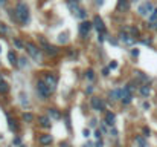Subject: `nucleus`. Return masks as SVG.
Segmentation results:
<instances>
[{"label": "nucleus", "instance_id": "obj_39", "mask_svg": "<svg viewBox=\"0 0 157 147\" xmlns=\"http://www.w3.org/2000/svg\"><path fill=\"white\" fill-rule=\"evenodd\" d=\"M98 40H99V42H104V34H98Z\"/></svg>", "mask_w": 157, "mask_h": 147}, {"label": "nucleus", "instance_id": "obj_44", "mask_svg": "<svg viewBox=\"0 0 157 147\" xmlns=\"http://www.w3.org/2000/svg\"><path fill=\"white\" fill-rule=\"evenodd\" d=\"M143 43H145V44H151V40L150 38H145V40H143Z\"/></svg>", "mask_w": 157, "mask_h": 147}, {"label": "nucleus", "instance_id": "obj_16", "mask_svg": "<svg viewBox=\"0 0 157 147\" xmlns=\"http://www.w3.org/2000/svg\"><path fill=\"white\" fill-rule=\"evenodd\" d=\"M47 117L51 119H60L61 118V113L58 112L57 109H47Z\"/></svg>", "mask_w": 157, "mask_h": 147}, {"label": "nucleus", "instance_id": "obj_2", "mask_svg": "<svg viewBox=\"0 0 157 147\" xmlns=\"http://www.w3.org/2000/svg\"><path fill=\"white\" fill-rule=\"evenodd\" d=\"M25 48H26V51H28V54L32 57V58L37 61V63H40V61H41V51H40V48H37L34 43H31V42L25 43Z\"/></svg>", "mask_w": 157, "mask_h": 147}, {"label": "nucleus", "instance_id": "obj_13", "mask_svg": "<svg viewBox=\"0 0 157 147\" xmlns=\"http://www.w3.org/2000/svg\"><path fill=\"white\" fill-rule=\"evenodd\" d=\"M110 100H122V89H113V91L110 92Z\"/></svg>", "mask_w": 157, "mask_h": 147}, {"label": "nucleus", "instance_id": "obj_10", "mask_svg": "<svg viewBox=\"0 0 157 147\" xmlns=\"http://www.w3.org/2000/svg\"><path fill=\"white\" fill-rule=\"evenodd\" d=\"M93 26L96 28L98 34H105V25H104V21H102L98 15L93 19Z\"/></svg>", "mask_w": 157, "mask_h": 147}, {"label": "nucleus", "instance_id": "obj_41", "mask_svg": "<svg viewBox=\"0 0 157 147\" xmlns=\"http://www.w3.org/2000/svg\"><path fill=\"white\" fill-rule=\"evenodd\" d=\"M131 54H133L134 57H137V55H139V51H137V49H133V51H131Z\"/></svg>", "mask_w": 157, "mask_h": 147}, {"label": "nucleus", "instance_id": "obj_3", "mask_svg": "<svg viewBox=\"0 0 157 147\" xmlns=\"http://www.w3.org/2000/svg\"><path fill=\"white\" fill-rule=\"evenodd\" d=\"M133 92H134V86L131 83H128L127 86L122 87V103L124 104H130L133 101Z\"/></svg>", "mask_w": 157, "mask_h": 147}, {"label": "nucleus", "instance_id": "obj_29", "mask_svg": "<svg viewBox=\"0 0 157 147\" xmlns=\"http://www.w3.org/2000/svg\"><path fill=\"white\" fill-rule=\"evenodd\" d=\"M8 31H9V29H8V26L5 23H0V32H2V34H8Z\"/></svg>", "mask_w": 157, "mask_h": 147}, {"label": "nucleus", "instance_id": "obj_4", "mask_svg": "<svg viewBox=\"0 0 157 147\" xmlns=\"http://www.w3.org/2000/svg\"><path fill=\"white\" fill-rule=\"evenodd\" d=\"M69 8H70V11L73 12V15L75 17H78V19H82V20H86L87 19V12H86V9H82V8H79L78 6V3L76 2H73V0H70L69 3Z\"/></svg>", "mask_w": 157, "mask_h": 147}, {"label": "nucleus", "instance_id": "obj_7", "mask_svg": "<svg viewBox=\"0 0 157 147\" xmlns=\"http://www.w3.org/2000/svg\"><path fill=\"white\" fill-rule=\"evenodd\" d=\"M43 81L46 83V86L51 89V91L53 92L57 89V83H58V78L55 77L53 74H44V77H43Z\"/></svg>", "mask_w": 157, "mask_h": 147}, {"label": "nucleus", "instance_id": "obj_36", "mask_svg": "<svg viewBox=\"0 0 157 147\" xmlns=\"http://www.w3.org/2000/svg\"><path fill=\"white\" fill-rule=\"evenodd\" d=\"M102 146H104L102 140H98V141H96V144H95V147H102Z\"/></svg>", "mask_w": 157, "mask_h": 147}, {"label": "nucleus", "instance_id": "obj_22", "mask_svg": "<svg viewBox=\"0 0 157 147\" xmlns=\"http://www.w3.org/2000/svg\"><path fill=\"white\" fill-rule=\"evenodd\" d=\"M9 91V84L6 81H0V93H6Z\"/></svg>", "mask_w": 157, "mask_h": 147}, {"label": "nucleus", "instance_id": "obj_46", "mask_svg": "<svg viewBox=\"0 0 157 147\" xmlns=\"http://www.w3.org/2000/svg\"><path fill=\"white\" fill-rule=\"evenodd\" d=\"M102 3H104V0H96V5H99V6H101Z\"/></svg>", "mask_w": 157, "mask_h": 147}, {"label": "nucleus", "instance_id": "obj_37", "mask_svg": "<svg viewBox=\"0 0 157 147\" xmlns=\"http://www.w3.org/2000/svg\"><path fill=\"white\" fill-rule=\"evenodd\" d=\"M20 142H21V141H20V138H14V140H12V144H19V146H21Z\"/></svg>", "mask_w": 157, "mask_h": 147}, {"label": "nucleus", "instance_id": "obj_35", "mask_svg": "<svg viewBox=\"0 0 157 147\" xmlns=\"http://www.w3.org/2000/svg\"><path fill=\"white\" fill-rule=\"evenodd\" d=\"M110 135H111V136H118V130H116V129H111V130H110Z\"/></svg>", "mask_w": 157, "mask_h": 147}, {"label": "nucleus", "instance_id": "obj_40", "mask_svg": "<svg viewBox=\"0 0 157 147\" xmlns=\"http://www.w3.org/2000/svg\"><path fill=\"white\" fill-rule=\"evenodd\" d=\"M84 136H90V130H88V129H86V130H84Z\"/></svg>", "mask_w": 157, "mask_h": 147}, {"label": "nucleus", "instance_id": "obj_50", "mask_svg": "<svg viewBox=\"0 0 157 147\" xmlns=\"http://www.w3.org/2000/svg\"><path fill=\"white\" fill-rule=\"evenodd\" d=\"M0 81H3V75L2 74H0Z\"/></svg>", "mask_w": 157, "mask_h": 147}, {"label": "nucleus", "instance_id": "obj_27", "mask_svg": "<svg viewBox=\"0 0 157 147\" xmlns=\"http://www.w3.org/2000/svg\"><path fill=\"white\" fill-rule=\"evenodd\" d=\"M67 40H69V38H67V34H60V37H58V42L63 43V44L67 43Z\"/></svg>", "mask_w": 157, "mask_h": 147}, {"label": "nucleus", "instance_id": "obj_28", "mask_svg": "<svg viewBox=\"0 0 157 147\" xmlns=\"http://www.w3.org/2000/svg\"><path fill=\"white\" fill-rule=\"evenodd\" d=\"M14 46H15L17 49H23V48H25V44L21 43L19 38H14Z\"/></svg>", "mask_w": 157, "mask_h": 147}, {"label": "nucleus", "instance_id": "obj_5", "mask_svg": "<svg viewBox=\"0 0 157 147\" xmlns=\"http://www.w3.org/2000/svg\"><path fill=\"white\" fill-rule=\"evenodd\" d=\"M152 11H154V5H152L151 2H143L142 5H139V8H137L139 15H142V17H150Z\"/></svg>", "mask_w": 157, "mask_h": 147}, {"label": "nucleus", "instance_id": "obj_52", "mask_svg": "<svg viewBox=\"0 0 157 147\" xmlns=\"http://www.w3.org/2000/svg\"><path fill=\"white\" fill-rule=\"evenodd\" d=\"M76 2H79V0H76Z\"/></svg>", "mask_w": 157, "mask_h": 147}, {"label": "nucleus", "instance_id": "obj_25", "mask_svg": "<svg viewBox=\"0 0 157 147\" xmlns=\"http://www.w3.org/2000/svg\"><path fill=\"white\" fill-rule=\"evenodd\" d=\"M23 119L28 123H32L34 121V115L32 113H23Z\"/></svg>", "mask_w": 157, "mask_h": 147}, {"label": "nucleus", "instance_id": "obj_32", "mask_svg": "<svg viewBox=\"0 0 157 147\" xmlns=\"http://www.w3.org/2000/svg\"><path fill=\"white\" fill-rule=\"evenodd\" d=\"M20 61H21V63H20V66H21V68H25V66L28 64V60H26V57H23V58H20Z\"/></svg>", "mask_w": 157, "mask_h": 147}, {"label": "nucleus", "instance_id": "obj_51", "mask_svg": "<svg viewBox=\"0 0 157 147\" xmlns=\"http://www.w3.org/2000/svg\"><path fill=\"white\" fill-rule=\"evenodd\" d=\"M20 147H26V146H23V144H21V146H20Z\"/></svg>", "mask_w": 157, "mask_h": 147}, {"label": "nucleus", "instance_id": "obj_12", "mask_svg": "<svg viewBox=\"0 0 157 147\" xmlns=\"http://www.w3.org/2000/svg\"><path fill=\"white\" fill-rule=\"evenodd\" d=\"M52 141H53L52 135H47V133H44V135H41V136L38 138V142H40L41 146H51Z\"/></svg>", "mask_w": 157, "mask_h": 147}, {"label": "nucleus", "instance_id": "obj_38", "mask_svg": "<svg viewBox=\"0 0 157 147\" xmlns=\"http://www.w3.org/2000/svg\"><path fill=\"white\" fill-rule=\"evenodd\" d=\"M108 68H110V69H116V68H118V63H116V61H113V63H110Z\"/></svg>", "mask_w": 157, "mask_h": 147}, {"label": "nucleus", "instance_id": "obj_26", "mask_svg": "<svg viewBox=\"0 0 157 147\" xmlns=\"http://www.w3.org/2000/svg\"><path fill=\"white\" fill-rule=\"evenodd\" d=\"M86 77L90 80V81H92V80H95V72H93V69H88V70H87V72H86Z\"/></svg>", "mask_w": 157, "mask_h": 147}, {"label": "nucleus", "instance_id": "obj_30", "mask_svg": "<svg viewBox=\"0 0 157 147\" xmlns=\"http://www.w3.org/2000/svg\"><path fill=\"white\" fill-rule=\"evenodd\" d=\"M8 123H9V129H11V130H17V126H15V121H12V119L9 118V117H8Z\"/></svg>", "mask_w": 157, "mask_h": 147}, {"label": "nucleus", "instance_id": "obj_49", "mask_svg": "<svg viewBox=\"0 0 157 147\" xmlns=\"http://www.w3.org/2000/svg\"><path fill=\"white\" fill-rule=\"evenodd\" d=\"M151 28H154V29H157V21H156V23H154V25H151Z\"/></svg>", "mask_w": 157, "mask_h": 147}, {"label": "nucleus", "instance_id": "obj_6", "mask_svg": "<svg viewBox=\"0 0 157 147\" xmlns=\"http://www.w3.org/2000/svg\"><path fill=\"white\" fill-rule=\"evenodd\" d=\"M37 92H38V95L43 98V100H46L47 97H51V93L52 91L46 86V83L43 81V80H40V81L37 83Z\"/></svg>", "mask_w": 157, "mask_h": 147}, {"label": "nucleus", "instance_id": "obj_42", "mask_svg": "<svg viewBox=\"0 0 157 147\" xmlns=\"http://www.w3.org/2000/svg\"><path fill=\"white\" fill-rule=\"evenodd\" d=\"M108 72H110V68H107V69H104V70H102V74H104L105 77H107V75H108Z\"/></svg>", "mask_w": 157, "mask_h": 147}, {"label": "nucleus", "instance_id": "obj_31", "mask_svg": "<svg viewBox=\"0 0 157 147\" xmlns=\"http://www.w3.org/2000/svg\"><path fill=\"white\" fill-rule=\"evenodd\" d=\"M137 77L139 78H140V80H145V81H148V77H146V75H143V72H139V70H137Z\"/></svg>", "mask_w": 157, "mask_h": 147}, {"label": "nucleus", "instance_id": "obj_43", "mask_svg": "<svg viewBox=\"0 0 157 147\" xmlns=\"http://www.w3.org/2000/svg\"><path fill=\"white\" fill-rule=\"evenodd\" d=\"M60 147H70V144H69V142H61Z\"/></svg>", "mask_w": 157, "mask_h": 147}, {"label": "nucleus", "instance_id": "obj_11", "mask_svg": "<svg viewBox=\"0 0 157 147\" xmlns=\"http://www.w3.org/2000/svg\"><path fill=\"white\" fill-rule=\"evenodd\" d=\"M119 38H120V42H122V43H125V44H128V46H131V44H134V43H136V38H134L133 35L127 34V32H120Z\"/></svg>", "mask_w": 157, "mask_h": 147}, {"label": "nucleus", "instance_id": "obj_17", "mask_svg": "<svg viewBox=\"0 0 157 147\" xmlns=\"http://www.w3.org/2000/svg\"><path fill=\"white\" fill-rule=\"evenodd\" d=\"M114 119H116V117H114V113L113 112H108L105 115V124H108V126H114Z\"/></svg>", "mask_w": 157, "mask_h": 147}, {"label": "nucleus", "instance_id": "obj_14", "mask_svg": "<svg viewBox=\"0 0 157 147\" xmlns=\"http://www.w3.org/2000/svg\"><path fill=\"white\" fill-rule=\"evenodd\" d=\"M128 8H130V0H119L116 9L118 11H127Z\"/></svg>", "mask_w": 157, "mask_h": 147}, {"label": "nucleus", "instance_id": "obj_33", "mask_svg": "<svg viewBox=\"0 0 157 147\" xmlns=\"http://www.w3.org/2000/svg\"><path fill=\"white\" fill-rule=\"evenodd\" d=\"M95 136L98 138V140H101V136H102V130H99V129H98V130L95 132Z\"/></svg>", "mask_w": 157, "mask_h": 147}, {"label": "nucleus", "instance_id": "obj_1", "mask_svg": "<svg viewBox=\"0 0 157 147\" xmlns=\"http://www.w3.org/2000/svg\"><path fill=\"white\" fill-rule=\"evenodd\" d=\"M14 17H15V20L19 21L20 25H28L29 20H31V12H29L28 5H26V3H23V2H20L19 5L15 6Z\"/></svg>", "mask_w": 157, "mask_h": 147}, {"label": "nucleus", "instance_id": "obj_45", "mask_svg": "<svg viewBox=\"0 0 157 147\" xmlns=\"http://www.w3.org/2000/svg\"><path fill=\"white\" fill-rule=\"evenodd\" d=\"M6 5V0H0V6H5Z\"/></svg>", "mask_w": 157, "mask_h": 147}, {"label": "nucleus", "instance_id": "obj_19", "mask_svg": "<svg viewBox=\"0 0 157 147\" xmlns=\"http://www.w3.org/2000/svg\"><path fill=\"white\" fill-rule=\"evenodd\" d=\"M8 60H9L11 64L19 66V61H17V55L14 54V51H9V52H8Z\"/></svg>", "mask_w": 157, "mask_h": 147}, {"label": "nucleus", "instance_id": "obj_9", "mask_svg": "<svg viewBox=\"0 0 157 147\" xmlns=\"http://www.w3.org/2000/svg\"><path fill=\"white\" fill-rule=\"evenodd\" d=\"M92 28H93V23H90V21H82L79 25V34H81V37H87V34L90 32Z\"/></svg>", "mask_w": 157, "mask_h": 147}, {"label": "nucleus", "instance_id": "obj_15", "mask_svg": "<svg viewBox=\"0 0 157 147\" xmlns=\"http://www.w3.org/2000/svg\"><path fill=\"white\" fill-rule=\"evenodd\" d=\"M38 121H40V126H41V127H44V129H49V127H51V118H49V117H40L38 118Z\"/></svg>", "mask_w": 157, "mask_h": 147}, {"label": "nucleus", "instance_id": "obj_21", "mask_svg": "<svg viewBox=\"0 0 157 147\" xmlns=\"http://www.w3.org/2000/svg\"><path fill=\"white\" fill-rule=\"evenodd\" d=\"M44 49H46V52L49 55H57V52H58L55 46H51V44H47V43L44 44Z\"/></svg>", "mask_w": 157, "mask_h": 147}, {"label": "nucleus", "instance_id": "obj_23", "mask_svg": "<svg viewBox=\"0 0 157 147\" xmlns=\"http://www.w3.org/2000/svg\"><path fill=\"white\" fill-rule=\"evenodd\" d=\"M148 20H150V23H156L157 21V8H154V11H152L151 15L148 17Z\"/></svg>", "mask_w": 157, "mask_h": 147}, {"label": "nucleus", "instance_id": "obj_8", "mask_svg": "<svg viewBox=\"0 0 157 147\" xmlns=\"http://www.w3.org/2000/svg\"><path fill=\"white\" fill-rule=\"evenodd\" d=\"M90 104H92L93 110H98V112L105 110V103L101 100V98H98V97H93V98H92V100H90Z\"/></svg>", "mask_w": 157, "mask_h": 147}, {"label": "nucleus", "instance_id": "obj_20", "mask_svg": "<svg viewBox=\"0 0 157 147\" xmlns=\"http://www.w3.org/2000/svg\"><path fill=\"white\" fill-rule=\"evenodd\" d=\"M150 93H151V87L148 86V84H145V86L140 87V95H142V97L148 98V97H150Z\"/></svg>", "mask_w": 157, "mask_h": 147}, {"label": "nucleus", "instance_id": "obj_18", "mask_svg": "<svg viewBox=\"0 0 157 147\" xmlns=\"http://www.w3.org/2000/svg\"><path fill=\"white\" fill-rule=\"evenodd\" d=\"M136 144H137L139 147H148V141L145 140V136L137 135V136H136Z\"/></svg>", "mask_w": 157, "mask_h": 147}, {"label": "nucleus", "instance_id": "obj_47", "mask_svg": "<svg viewBox=\"0 0 157 147\" xmlns=\"http://www.w3.org/2000/svg\"><path fill=\"white\" fill-rule=\"evenodd\" d=\"M143 109H150V104H148V103H143Z\"/></svg>", "mask_w": 157, "mask_h": 147}, {"label": "nucleus", "instance_id": "obj_34", "mask_svg": "<svg viewBox=\"0 0 157 147\" xmlns=\"http://www.w3.org/2000/svg\"><path fill=\"white\" fill-rule=\"evenodd\" d=\"M143 133H145L143 136H150V129H148V127H143Z\"/></svg>", "mask_w": 157, "mask_h": 147}, {"label": "nucleus", "instance_id": "obj_48", "mask_svg": "<svg viewBox=\"0 0 157 147\" xmlns=\"http://www.w3.org/2000/svg\"><path fill=\"white\" fill-rule=\"evenodd\" d=\"M82 147H92V142H87V144H84Z\"/></svg>", "mask_w": 157, "mask_h": 147}, {"label": "nucleus", "instance_id": "obj_24", "mask_svg": "<svg viewBox=\"0 0 157 147\" xmlns=\"http://www.w3.org/2000/svg\"><path fill=\"white\" fill-rule=\"evenodd\" d=\"M20 98H21V104H23V107H28V106H29V100H28V97H26L25 93H20Z\"/></svg>", "mask_w": 157, "mask_h": 147}]
</instances>
